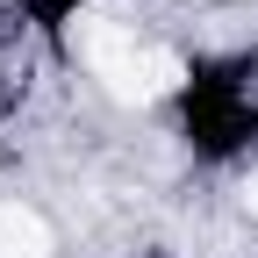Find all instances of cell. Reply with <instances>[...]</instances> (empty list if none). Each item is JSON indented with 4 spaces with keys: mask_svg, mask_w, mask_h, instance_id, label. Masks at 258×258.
Returning <instances> with one entry per match:
<instances>
[{
    "mask_svg": "<svg viewBox=\"0 0 258 258\" xmlns=\"http://www.w3.org/2000/svg\"><path fill=\"white\" fill-rule=\"evenodd\" d=\"M0 258H50V230L36 208L0 201Z\"/></svg>",
    "mask_w": 258,
    "mask_h": 258,
    "instance_id": "obj_3",
    "label": "cell"
},
{
    "mask_svg": "<svg viewBox=\"0 0 258 258\" xmlns=\"http://www.w3.org/2000/svg\"><path fill=\"white\" fill-rule=\"evenodd\" d=\"M179 79H186V72H179L172 50H137V57H122L115 72H108V93L129 101V108H144V101H165Z\"/></svg>",
    "mask_w": 258,
    "mask_h": 258,
    "instance_id": "obj_2",
    "label": "cell"
},
{
    "mask_svg": "<svg viewBox=\"0 0 258 258\" xmlns=\"http://www.w3.org/2000/svg\"><path fill=\"white\" fill-rule=\"evenodd\" d=\"M244 208H251V215H258V179H251V186H244Z\"/></svg>",
    "mask_w": 258,
    "mask_h": 258,
    "instance_id": "obj_4",
    "label": "cell"
},
{
    "mask_svg": "<svg viewBox=\"0 0 258 258\" xmlns=\"http://www.w3.org/2000/svg\"><path fill=\"white\" fill-rule=\"evenodd\" d=\"M64 43H72V57H86L93 72H115L122 57H137V22H129L122 0H86V8L64 22Z\"/></svg>",
    "mask_w": 258,
    "mask_h": 258,
    "instance_id": "obj_1",
    "label": "cell"
}]
</instances>
